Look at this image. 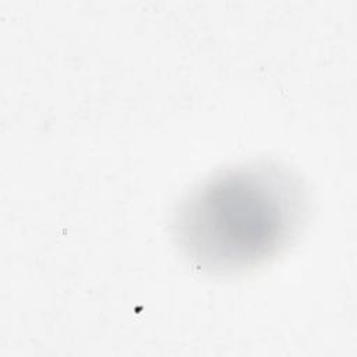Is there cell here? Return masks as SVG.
<instances>
[{
  "label": "cell",
  "mask_w": 357,
  "mask_h": 357,
  "mask_svg": "<svg viewBox=\"0 0 357 357\" xmlns=\"http://www.w3.org/2000/svg\"><path fill=\"white\" fill-rule=\"evenodd\" d=\"M266 177H240L219 181L194 202L192 229L199 227L201 244L212 257L252 259L276 240L284 225L286 198Z\"/></svg>",
  "instance_id": "cell-1"
}]
</instances>
